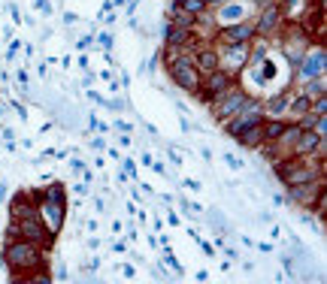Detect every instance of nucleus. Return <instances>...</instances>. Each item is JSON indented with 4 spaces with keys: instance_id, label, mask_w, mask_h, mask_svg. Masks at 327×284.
Wrapping results in <instances>:
<instances>
[{
    "instance_id": "1",
    "label": "nucleus",
    "mask_w": 327,
    "mask_h": 284,
    "mask_svg": "<svg viewBox=\"0 0 327 284\" xmlns=\"http://www.w3.org/2000/svg\"><path fill=\"white\" fill-rule=\"evenodd\" d=\"M3 263L9 272H28V269H43V248L33 245V242H25V239H12L6 242L3 248Z\"/></svg>"
},
{
    "instance_id": "2",
    "label": "nucleus",
    "mask_w": 327,
    "mask_h": 284,
    "mask_svg": "<svg viewBox=\"0 0 327 284\" xmlns=\"http://www.w3.org/2000/svg\"><path fill=\"white\" fill-rule=\"evenodd\" d=\"M185 49H188V46H182V49H170L173 55H170V61H167V70H170V79H173L182 91L197 94V91H200V79H203V73L197 70L194 58L185 55Z\"/></svg>"
},
{
    "instance_id": "3",
    "label": "nucleus",
    "mask_w": 327,
    "mask_h": 284,
    "mask_svg": "<svg viewBox=\"0 0 327 284\" xmlns=\"http://www.w3.org/2000/svg\"><path fill=\"white\" fill-rule=\"evenodd\" d=\"M15 224V239H25V242H33L39 245L43 251H49L55 245V233L39 221V218H28V221H12Z\"/></svg>"
},
{
    "instance_id": "4",
    "label": "nucleus",
    "mask_w": 327,
    "mask_h": 284,
    "mask_svg": "<svg viewBox=\"0 0 327 284\" xmlns=\"http://www.w3.org/2000/svg\"><path fill=\"white\" fill-rule=\"evenodd\" d=\"M236 85V79H233V73H228L224 67H215V70H209V73H203V79H200V91L197 94L203 97L206 103H212L218 94H224L228 88Z\"/></svg>"
},
{
    "instance_id": "5",
    "label": "nucleus",
    "mask_w": 327,
    "mask_h": 284,
    "mask_svg": "<svg viewBox=\"0 0 327 284\" xmlns=\"http://www.w3.org/2000/svg\"><path fill=\"white\" fill-rule=\"evenodd\" d=\"M249 100H252V97L246 94L242 88H236V85L228 88L224 94H218L215 100H212V115H215V121H228L230 115H236Z\"/></svg>"
},
{
    "instance_id": "6",
    "label": "nucleus",
    "mask_w": 327,
    "mask_h": 284,
    "mask_svg": "<svg viewBox=\"0 0 327 284\" xmlns=\"http://www.w3.org/2000/svg\"><path fill=\"white\" fill-rule=\"evenodd\" d=\"M263 118H267L263 106H261V103H255V100H249V103H246V106H242V109H239L236 115H230L224 124H228V133H230V136H239V133H242L246 127L261 124Z\"/></svg>"
},
{
    "instance_id": "7",
    "label": "nucleus",
    "mask_w": 327,
    "mask_h": 284,
    "mask_svg": "<svg viewBox=\"0 0 327 284\" xmlns=\"http://www.w3.org/2000/svg\"><path fill=\"white\" fill-rule=\"evenodd\" d=\"M324 67H327V55L324 49H306L303 55H300V61H297V73H300V79L303 82H309V79H315V76H324Z\"/></svg>"
},
{
    "instance_id": "8",
    "label": "nucleus",
    "mask_w": 327,
    "mask_h": 284,
    "mask_svg": "<svg viewBox=\"0 0 327 284\" xmlns=\"http://www.w3.org/2000/svg\"><path fill=\"white\" fill-rule=\"evenodd\" d=\"M9 215H12V221L39 218V206L31 200V193H28V190H18V193H15V200H12V206H9Z\"/></svg>"
},
{
    "instance_id": "9",
    "label": "nucleus",
    "mask_w": 327,
    "mask_h": 284,
    "mask_svg": "<svg viewBox=\"0 0 327 284\" xmlns=\"http://www.w3.org/2000/svg\"><path fill=\"white\" fill-rule=\"evenodd\" d=\"M291 200H297L300 206H312L315 196L324 190V179H315V182H300V185H291Z\"/></svg>"
},
{
    "instance_id": "10",
    "label": "nucleus",
    "mask_w": 327,
    "mask_h": 284,
    "mask_svg": "<svg viewBox=\"0 0 327 284\" xmlns=\"http://www.w3.org/2000/svg\"><path fill=\"white\" fill-rule=\"evenodd\" d=\"M163 42H167V49L191 46V42H194V31H191V28H179V25L167 21V28H163Z\"/></svg>"
},
{
    "instance_id": "11",
    "label": "nucleus",
    "mask_w": 327,
    "mask_h": 284,
    "mask_svg": "<svg viewBox=\"0 0 327 284\" xmlns=\"http://www.w3.org/2000/svg\"><path fill=\"white\" fill-rule=\"evenodd\" d=\"M279 21H282V9H279V6H263V12L258 15V21L252 25V28H255V36H258V33H263V36L273 33L276 28H279Z\"/></svg>"
},
{
    "instance_id": "12",
    "label": "nucleus",
    "mask_w": 327,
    "mask_h": 284,
    "mask_svg": "<svg viewBox=\"0 0 327 284\" xmlns=\"http://www.w3.org/2000/svg\"><path fill=\"white\" fill-rule=\"evenodd\" d=\"M39 221L46 224L52 233H58V230H61V224H64V206H61V203H49V200H43Z\"/></svg>"
},
{
    "instance_id": "13",
    "label": "nucleus",
    "mask_w": 327,
    "mask_h": 284,
    "mask_svg": "<svg viewBox=\"0 0 327 284\" xmlns=\"http://www.w3.org/2000/svg\"><path fill=\"white\" fill-rule=\"evenodd\" d=\"M318 133L315 130H300V136H297V142L291 145V155L297 158H312L315 155V148H318Z\"/></svg>"
},
{
    "instance_id": "14",
    "label": "nucleus",
    "mask_w": 327,
    "mask_h": 284,
    "mask_svg": "<svg viewBox=\"0 0 327 284\" xmlns=\"http://www.w3.org/2000/svg\"><path fill=\"white\" fill-rule=\"evenodd\" d=\"M255 28L252 25H230L221 31V46H233V42H252Z\"/></svg>"
},
{
    "instance_id": "15",
    "label": "nucleus",
    "mask_w": 327,
    "mask_h": 284,
    "mask_svg": "<svg viewBox=\"0 0 327 284\" xmlns=\"http://www.w3.org/2000/svg\"><path fill=\"white\" fill-rule=\"evenodd\" d=\"M218 58H230V70L228 73H236L239 67H246L249 61V42H233V46H224V55H218ZM221 63V61H218Z\"/></svg>"
},
{
    "instance_id": "16",
    "label": "nucleus",
    "mask_w": 327,
    "mask_h": 284,
    "mask_svg": "<svg viewBox=\"0 0 327 284\" xmlns=\"http://www.w3.org/2000/svg\"><path fill=\"white\" fill-rule=\"evenodd\" d=\"M191 55H194V63H197V70H200V73H209V70L221 67V63H218V52H215L212 46H200V49L191 52Z\"/></svg>"
},
{
    "instance_id": "17",
    "label": "nucleus",
    "mask_w": 327,
    "mask_h": 284,
    "mask_svg": "<svg viewBox=\"0 0 327 284\" xmlns=\"http://www.w3.org/2000/svg\"><path fill=\"white\" fill-rule=\"evenodd\" d=\"M263 124V121H261ZM261 124H252V127H246L239 136H233L242 148H261L263 145V130H261Z\"/></svg>"
},
{
    "instance_id": "18",
    "label": "nucleus",
    "mask_w": 327,
    "mask_h": 284,
    "mask_svg": "<svg viewBox=\"0 0 327 284\" xmlns=\"http://www.w3.org/2000/svg\"><path fill=\"white\" fill-rule=\"evenodd\" d=\"M288 103H291V94H279L276 100L263 103V112H267L270 118H282V115L288 112Z\"/></svg>"
},
{
    "instance_id": "19",
    "label": "nucleus",
    "mask_w": 327,
    "mask_h": 284,
    "mask_svg": "<svg viewBox=\"0 0 327 284\" xmlns=\"http://www.w3.org/2000/svg\"><path fill=\"white\" fill-rule=\"evenodd\" d=\"M312 109V97L309 94H297V97H291V103H288V112L294 115V118H300L303 112H309Z\"/></svg>"
},
{
    "instance_id": "20",
    "label": "nucleus",
    "mask_w": 327,
    "mask_h": 284,
    "mask_svg": "<svg viewBox=\"0 0 327 284\" xmlns=\"http://www.w3.org/2000/svg\"><path fill=\"white\" fill-rule=\"evenodd\" d=\"M170 21L179 25V28H191V31L197 28V18L191 12H185V9H173V18H170Z\"/></svg>"
},
{
    "instance_id": "21",
    "label": "nucleus",
    "mask_w": 327,
    "mask_h": 284,
    "mask_svg": "<svg viewBox=\"0 0 327 284\" xmlns=\"http://www.w3.org/2000/svg\"><path fill=\"white\" fill-rule=\"evenodd\" d=\"M176 9H185V12H191V15H200V12H206V3L203 0H179V6Z\"/></svg>"
},
{
    "instance_id": "22",
    "label": "nucleus",
    "mask_w": 327,
    "mask_h": 284,
    "mask_svg": "<svg viewBox=\"0 0 327 284\" xmlns=\"http://www.w3.org/2000/svg\"><path fill=\"white\" fill-rule=\"evenodd\" d=\"M46 200H49V203H61V206H64L67 200H64V188H61V185H52V188L46 190Z\"/></svg>"
},
{
    "instance_id": "23",
    "label": "nucleus",
    "mask_w": 327,
    "mask_h": 284,
    "mask_svg": "<svg viewBox=\"0 0 327 284\" xmlns=\"http://www.w3.org/2000/svg\"><path fill=\"white\" fill-rule=\"evenodd\" d=\"M312 130H315L318 136H327V115H318V118H315V127H312Z\"/></svg>"
},
{
    "instance_id": "24",
    "label": "nucleus",
    "mask_w": 327,
    "mask_h": 284,
    "mask_svg": "<svg viewBox=\"0 0 327 284\" xmlns=\"http://www.w3.org/2000/svg\"><path fill=\"white\" fill-rule=\"evenodd\" d=\"M115 127H118L121 133H128V130H131V124H128V121H115Z\"/></svg>"
},
{
    "instance_id": "25",
    "label": "nucleus",
    "mask_w": 327,
    "mask_h": 284,
    "mask_svg": "<svg viewBox=\"0 0 327 284\" xmlns=\"http://www.w3.org/2000/svg\"><path fill=\"white\" fill-rule=\"evenodd\" d=\"M203 3H206V6H209V3H218V0H203Z\"/></svg>"
}]
</instances>
